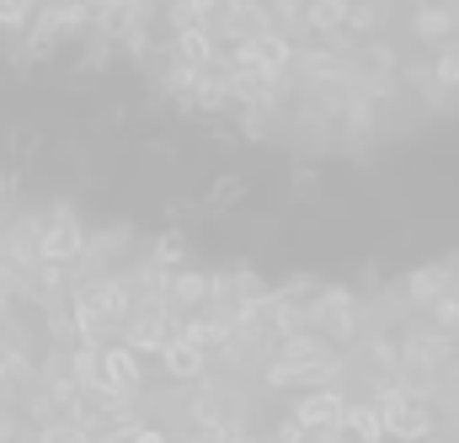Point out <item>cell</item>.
<instances>
[{"mask_svg": "<svg viewBox=\"0 0 459 443\" xmlns=\"http://www.w3.org/2000/svg\"><path fill=\"white\" fill-rule=\"evenodd\" d=\"M160 363H166V374H171L177 385H198V379L209 374V352L193 347V342H182V336H166V342H160Z\"/></svg>", "mask_w": 459, "mask_h": 443, "instance_id": "30bf717a", "label": "cell"}, {"mask_svg": "<svg viewBox=\"0 0 459 443\" xmlns=\"http://www.w3.org/2000/svg\"><path fill=\"white\" fill-rule=\"evenodd\" d=\"M97 352H102V379H108V390H117V395H134V401H139V390H144L139 352H134V347H123V342H102Z\"/></svg>", "mask_w": 459, "mask_h": 443, "instance_id": "ba28073f", "label": "cell"}, {"mask_svg": "<svg viewBox=\"0 0 459 443\" xmlns=\"http://www.w3.org/2000/svg\"><path fill=\"white\" fill-rule=\"evenodd\" d=\"M177 59L209 70V65H220V38L209 27H198V22H187V27H177Z\"/></svg>", "mask_w": 459, "mask_h": 443, "instance_id": "7c38bea8", "label": "cell"}, {"mask_svg": "<svg viewBox=\"0 0 459 443\" xmlns=\"http://www.w3.org/2000/svg\"><path fill=\"white\" fill-rule=\"evenodd\" d=\"M438 54H433V75L449 86V91H459V38H444V43H433Z\"/></svg>", "mask_w": 459, "mask_h": 443, "instance_id": "ac0fdd59", "label": "cell"}, {"mask_svg": "<svg viewBox=\"0 0 459 443\" xmlns=\"http://www.w3.org/2000/svg\"><path fill=\"white\" fill-rule=\"evenodd\" d=\"M455 278H459V262H455Z\"/></svg>", "mask_w": 459, "mask_h": 443, "instance_id": "4316f807", "label": "cell"}, {"mask_svg": "<svg viewBox=\"0 0 459 443\" xmlns=\"http://www.w3.org/2000/svg\"><path fill=\"white\" fill-rule=\"evenodd\" d=\"M81 27H86V5H54V11H43V16H38L32 48H48L54 38H70V32H81Z\"/></svg>", "mask_w": 459, "mask_h": 443, "instance_id": "5bb4252c", "label": "cell"}, {"mask_svg": "<svg viewBox=\"0 0 459 443\" xmlns=\"http://www.w3.org/2000/svg\"><path fill=\"white\" fill-rule=\"evenodd\" d=\"M449 443H459V439H449Z\"/></svg>", "mask_w": 459, "mask_h": 443, "instance_id": "83f0119b", "label": "cell"}, {"mask_svg": "<svg viewBox=\"0 0 459 443\" xmlns=\"http://www.w3.org/2000/svg\"><path fill=\"white\" fill-rule=\"evenodd\" d=\"M401 81H406V86H411V91H417V97H422L433 112H444L449 102H455V91H449V86L433 75V65H428V59H411V65H401Z\"/></svg>", "mask_w": 459, "mask_h": 443, "instance_id": "4fadbf2b", "label": "cell"}, {"mask_svg": "<svg viewBox=\"0 0 459 443\" xmlns=\"http://www.w3.org/2000/svg\"><path fill=\"white\" fill-rule=\"evenodd\" d=\"M117 336H123V347H134L139 358H144V352H160V342L171 336V310H166L160 300H134V310L123 316Z\"/></svg>", "mask_w": 459, "mask_h": 443, "instance_id": "3957f363", "label": "cell"}, {"mask_svg": "<svg viewBox=\"0 0 459 443\" xmlns=\"http://www.w3.org/2000/svg\"><path fill=\"white\" fill-rule=\"evenodd\" d=\"M428 310H433V326H438V332L459 336V278L438 294V300H433V305H428Z\"/></svg>", "mask_w": 459, "mask_h": 443, "instance_id": "e0dca14e", "label": "cell"}, {"mask_svg": "<svg viewBox=\"0 0 459 443\" xmlns=\"http://www.w3.org/2000/svg\"><path fill=\"white\" fill-rule=\"evenodd\" d=\"M273 443H305V428L289 417V422H278V433H273Z\"/></svg>", "mask_w": 459, "mask_h": 443, "instance_id": "7402d4cb", "label": "cell"}, {"mask_svg": "<svg viewBox=\"0 0 459 443\" xmlns=\"http://www.w3.org/2000/svg\"><path fill=\"white\" fill-rule=\"evenodd\" d=\"M342 27L352 32V38H374V32H379V11H374L368 0H358V5H347V22H342Z\"/></svg>", "mask_w": 459, "mask_h": 443, "instance_id": "44dd1931", "label": "cell"}, {"mask_svg": "<svg viewBox=\"0 0 459 443\" xmlns=\"http://www.w3.org/2000/svg\"><path fill=\"white\" fill-rule=\"evenodd\" d=\"M22 11H27V0H0V27L22 22Z\"/></svg>", "mask_w": 459, "mask_h": 443, "instance_id": "cb8c5ba5", "label": "cell"}, {"mask_svg": "<svg viewBox=\"0 0 459 443\" xmlns=\"http://www.w3.org/2000/svg\"><path fill=\"white\" fill-rule=\"evenodd\" d=\"M225 443H262V439H251L246 428H235V433H225Z\"/></svg>", "mask_w": 459, "mask_h": 443, "instance_id": "484cf974", "label": "cell"}, {"mask_svg": "<svg viewBox=\"0 0 459 443\" xmlns=\"http://www.w3.org/2000/svg\"><path fill=\"white\" fill-rule=\"evenodd\" d=\"M193 81H198V65H187V59H171L166 75H160V86L177 91V97H193Z\"/></svg>", "mask_w": 459, "mask_h": 443, "instance_id": "ffe728a7", "label": "cell"}, {"mask_svg": "<svg viewBox=\"0 0 459 443\" xmlns=\"http://www.w3.org/2000/svg\"><path fill=\"white\" fill-rule=\"evenodd\" d=\"M123 443H171V439H166L160 428H144V422H139V428H134V433H128Z\"/></svg>", "mask_w": 459, "mask_h": 443, "instance_id": "603a6c76", "label": "cell"}, {"mask_svg": "<svg viewBox=\"0 0 459 443\" xmlns=\"http://www.w3.org/2000/svg\"><path fill=\"white\" fill-rule=\"evenodd\" d=\"M395 342H401V363H411V369H444V363H455L459 347V336L438 332V326H406Z\"/></svg>", "mask_w": 459, "mask_h": 443, "instance_id": "5b68a950", "label": "cell"}, {"mask_svg": "<svg viewBox=\"0 0 459 443\" xmlns=\"http://www.w3.org/2000/svg\"><path fill=\"white\" fill-rule=\"evenodd\" d=\"M305 321H310V332H321L332 347H347V342H358V336H363L358 294L342 289V283H332V289H321L316 300H305Z\"/></svg>", "mask_w": 459, "mask_h": 443, "instance_id": "6da1fadb", "label": "cell"}, {"mask_svg": "<svg viewBox=\"0 0 459 443\" xmlns=\"http://www.w3.org/2000/svg\"><path fill=\"white\" fill-rule=\"evenodd\" d=\"M449 283H455V262H428V267H417V273L406 278L401 294H406V305H422V310H428Z\"/></svg>", "mask_w": 459, "mask_h": 443, "instance_id": "8fae6325", "label": "cell"}, {"mask_svg": "<svg viewBox=\"0 0 459 443\" xmlns=\"http://www.w3.org/2000/svg\"><path fill=\"white\" fill-rule=\"evenodd\" d=\"M411 38H417V43H444V38H455V11H449V5H422V11L411 16Z\"/></svg>", "mask_w": 459, "mask_h": 443, "instance_id": "2e32d148", "label": "cell"}, {"mask_svg": "<svg viewBox=\"0 0 459 443\" xmlns=\"http://www.w3.org/2000/svg\"><path fill=\"white\" fill-rule=\"evenodd\" d=\"M289 59H294V38L278 32V27H262V32L240 38L235 54H230V65H251V70H273V75L289 70Z\"/></svg>", "mask_w": 459, "mask_h": 443, "instance_id": "277c9868", "label": "cell"}, {"mask_svg": "<svg viewBox=\"0 0 459 443\" xmlns=\"http://www.w3.org/2000/svg\"><path fill=\"white\" fill-rule=\"evenodd\" d=\"M204 300H209V273H198V267H171V273H166L160 305H166L171 316H182V310H198Z\"/></svg>", "mask_w": 459, "mask_h": 443, "instance_id": "9c48e42d", "label": "cell"}, {"mask_svg": "<svg viewBox=\"0 0 459 443\" xmlns=\"http://www.w3.org/2000/svg\"><path fill=\"white\" fill-rule=\"evenodd\" d=\"M337 428H342L352 443H379L385 439V422H379V406H374V401H347Z\"/></svg>", "mask_w": 459, "mask_h": 443, "instance_id": "9a60e30c", "label": "cell"}, {"mask_svg": "<svg viewBox=\"0 0 459 443\" xmlns=\"http://www.w3.org/2000/svg\"><path fill=\"white\" fill-rule=\"evenodd\" d=\"M86 246V224L75 209H43L38 214V262H75Z\"/></svg>", "mask_w": 459, "mask_h": 443, "instance_id": "7a4b0ae2", "label": "cell"}, {"mask_svg": "<svg viewBox=\"0 0 459 443\" xmlns=\"http://www.w3.org/2000/svg\"><path fill=\"white\" fill-rule=\"evenodd\" d=\"M342 406H347V395L337 390V385L299 390V401H294V422H299L305 433H321V428H337V422H342Z\"/></svg>", "mask_w": 459, "mask_h": 443, "instance_id": "52a82bcc", "label": "cell"}, {"mask_svg": "<svg viewBox=\"0 0 459 443\" xmlns=\"http://www.w3.org/2000/svg\"><path fill=\"white\" fill-rule=\"evenodd\" d=\"M0 262L16 273L38 267V214H16V220L0 224Z\"/></svg>", "mask_w": 459, "mask_h": 443, "instance_id": "8992f818", "label": "cell"}, {"mask_svg": "<svg viewBox=\"0 0 459 443\" xmlns=\"http://www.w3.org/2000/svg\"><path fill=\"white\" fill-rule=\"evenodd\" d=\"M182 443H225V433H209V428H193Z\"/></svg>", "mask_w": 459, "mask_h": 443, "instance_id": "d4e9b609", "label": "cell"}, {"mask_svg": "<svg viewBox=\"0 0 459 443\" xmlns=\"http://www.w3.org/2000/svg\"><path fill=\"white\" fill-rule=\"evenodd\" d=\"M38 443H91V433L81 422H70V417H54V422L38 428Z\"/></svg>", "mask_w": 459, "mask_h": 443, "instance_id": "d6986e66", "label": "cell"}]
</instances>
